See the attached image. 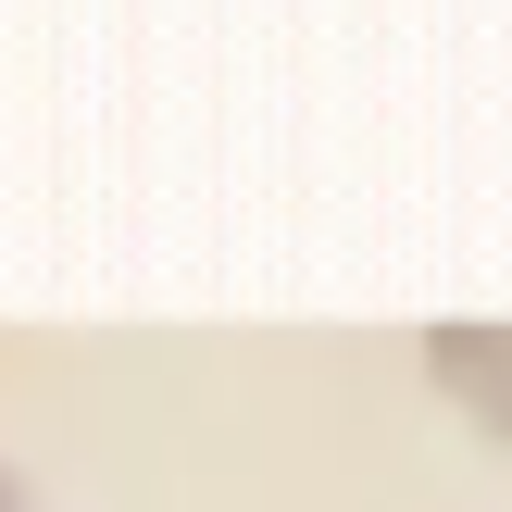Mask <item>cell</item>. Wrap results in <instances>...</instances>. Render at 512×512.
Here are the masks:
<instances>
[{
    "instance_id": "obj_1",
    "label": "cell",
    "mask_w": 512,
    "mask_h": 512,
    "mask_svg": "<svg viewBox=\"0 0 512 512\" xmlns=\"http://www.w3.org/2000/svg\"><path fill=\"white\" fill-rule=\"evenodd\" d=\"M425 375L475 438L512 450V325H425Z\"/></svg>"
},
{
    "instance_id": "obj_2",
    "label": "cell",
    "mask_w": 512,
    "mask_h": 512,
    "mask_svg": "<svg viewBox=\"0 0 512 512\" xmlns=\"http://www.w3.org/2000/svg\"><path fill=\"white\" fill-rule=\"evenodd\" d=\"M0 512H38V500H25V475H13V463H0Z\"/></svg>"
}]
</instances>
